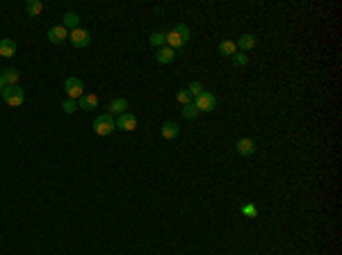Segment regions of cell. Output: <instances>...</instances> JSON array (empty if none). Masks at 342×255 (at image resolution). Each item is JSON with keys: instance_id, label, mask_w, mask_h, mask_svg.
Listing matches in <instances>:
<instances>
[{"instance_id": "cell-1", "label": "cell", "mask_w": 342, "mask_h": 255, "mask_svg": "<svg viewBox=\"0 0 342 255\" xmlns=\"http://www.w3.org/2000/svg\"><path fill=\"white\" fill-rule=\"evenodd\" d=\"M189 41V28L187 25H183V23H178V25H173L169 32H167V46L169 48H180V46H185V43Z\"/></svg>"}, {"instance_id": "cell-2", "label": "cell", "mask_w": 342, "mask_h": 255, "mask_svg": "<svg viewBox=\"0 0 342 255\" xmlns=\"http://www.w3.org/2000/svg\"><path fill=\"white\" fill-rule=\"evenodd\" d=\"M114 130H117V123H114L112 114H100V116H96V119H94V132L98 137L112 135Z\"/></svg>"}, {"instance_id": "cell-3", "label": "cell", "mask_w": 342, "mask_h": 255, "mask_svg": "<svg viewBox=\"0 0 342 255\" xmlns=\"http://www.w3.org/2000/svg\"><path fill=\"white\" fill-rule=\"evenodd\" d=\"M2 101L7 103L9 107H21L25 103V91L18 87V84H14V87H5V91H2Z\"/></svg>"}, {"instance_id": "cell-4", "label": "cell", "mask_w": 342, "mask_h": 255, "mask_svg": "<svg viewBox=\"0 0 342 255\" xmlns=\"http://www.w3.org/2000/svg\"><path fill=\"white\" fill-rule=\"evenodd\" d=\"M194 105L199 112H214V109H217V96L210 94V91H203V94L194 101Z\"/></svg>"}, {"instance_id": "cell-5", "label": "cell", "mask_w": 342, "mask_h": 255, "mask_svg": "<svg viewBox=\"0 0 342 255\" xmlns=\"http://www.w3.org/2000/svg\"><path fill=\"white\" fill-rule=\"evenodd\" d=\"M66 41L71 43L73 48H87L89 43H91V35H89L87 30H83V28H78V30L69 32V39H66Z\"/></svg>"}, {"instance_id": "cell-6", "label": "cell", "mask_w": 342, "mask_h": 255, "mask_svg": "<svg viewBox=\"0 0 342 255\" xmlns=\"http://www.w3.org/2000/svg\"><path fill=\"white\" fill-rule=\"evenodd\" d=\"M64 91H66V96H69L71 101H76V98H80V96L85 94V82L80 80V77H66Z\"/></svg>"}, {"instance_id": "cell-7", "label": "cell", "mask_w": 342, "mask_h": 255, "mask_svg": "<svg viewBox=\"0 0 342 255\" xmlns=\"http://www.w3.org/2000/svg\"><path fill=\"white\" fill-rule=\"evenodd\" d=\"M114 123H117L119 130H124V132H132V130L137 128V116H135V114H130V112H124L117 121H114Z\"/></svg>"}, {"instance_id": "cell-8", "label": "cell", "mask_w": 342, "mask_h": 255, "mask_svg": "<svg viewBox=\"0 0 342 255\" xmlns=\"http://www.w3.org/2000/svg\"><path fill=\"white\" fill-rule=\"evenodd\" d=\"M69 39V30H66L64 25H53L50 30H48V41L53 43H62Z\"/></svg>"}, {"instance_id": "cell-9", "label": "cell", "mask_w": 342, "mask_h": 255, "mask_svg": "<svg viewBox=\"0 0 342 255\" xmlns=\"http://www.w3.org/2000/svg\"><path fill=\"white\" fill-rule=\"evenodd\" d=\"M78 107L85 109V112H91V109L98 107V96L96 94H83L80 98H78Z\"/></svg>"}, {"instance_id": "cell-10", "label": "cell", "mask_w": 342, "mask_h": 255, "mask_svg": "<svg viewBox=\"0 0 342 255\" xmlns=\"http://www.w3.org/2000/svg\"><path fill=\"white\" fill-rule=\"evenodd\" d=\"M176 60V50L169 46H162L158 48V53H155V62L158 64H171V62Z\"/></svg>"}, {"instance_id": "cell-11", "label": "cell", "mask_w": 342, "mask_h": 255, "mask_svg": "<svg viewBox=\"0 0 342 255\" xmlns=\"http://www.w3.org/2000/svg\"><path fill=\"white\" fill-rule=\"evenodd\" d=\"M237 155H242V157H249V155L256 153V142L254 139H249V137H244V139H240L237 142Z\"/></svg>"}, {"instance_id": "cell-12", "label": "cell", "mask_w": 342, "mask_h": 255, "mask_svg": "<svg viewBox=\"0 0 342 255\" xmlns=\"http://www.w3.org/2000/svg\"><path fill=\"white\" fill-rule=\"evenodd\" d=\"M16 55V41L14 39H0V57H14Z\"/></svg>"}, {"instance_id": "cell-13", "label": "cell", "mask_w": 342, "mask_h": 255, "mask_svg": "<svg viewBox=\"0 0 342 255\" xmlns=\"http://www.w3.org/2000/svg\"><path fill=\"white\" fill-rule=\"evenodd\" d=\"M62 25H64L69 32L78 30V28H80V16H78L76 12H66L64 16H62Z\"/></svg>"}, {"instance_id": "cell-14", "label": "cell", "mask_w": 342, "mask_h": 255, "mask_svg": "<svg viewBox=\"0 0 342 255\" xmlns=\"http://www.w3.org/2000/svg\"><path fill=\"white\" fill-rule=\"evenodd\" d=\"M107 109H110L107 114H119V116H121L124 112H128V101H126V98H114Z\"/></svg>"}, {"instance_id": "cell-15", "label": "cell", "mask_w": 342, "mask_h": 255, "mask_svg": "<svg viewBox=\"0 0 342 255\" xmlns=\"http://www.w3.org/2000/svg\"><path fill=\"white\" fill-rule=\"evenodd\" d=\"M178 132H180V125H178L176 121H167V123L162 125V137H165V139H176Z\"/></svg>"}, {"instance_id": "cell-16", "label": "cell", "mask_w": 342, "mask_h": 255, "mask_svg": "<svg viewBox=\"0 0 342 255\" xmlns=\"http://www.w3.org/2000/svg\"><path fill=\"white\" fill-rule=\"evenodd\" d=\"M25 12H28V16L37 18L43 12V2L42 0H28V2H25Z\"/></svg>"}, {"instance_id": "cell-17", "label": "cell", "mask_w": 342, "mask_h": 255, "mask_svg": "<svg viewBox=\"0 0 342 255\" xmlns=\"http://www.w3.org/2000/svg\"><path fill=\"white\" fill-rule=\"evenodd\" d=\"M256 41H258V39H256L254 35H242L240 39H237L235 48H240V50H251V48L256 46Z\"/></svg>"}, {"instance_id": "cell-18", "label": "cell", "mask_w": 342, "mask_h": 255, "mask_svg": "<svg viewBox=\"0 0 342 255\" xmlns=\"http://www.w3.org/2000/svg\"><path fill=\"white\" fill-rule=\"evenodd\" d=\"M237 53L235 48V41H230V39H224V41L219 43V55H226V57H233Z\"/></svg>"}, {"instance_id": "cell-19", "label": "cell", "mask_w": 342, "mask_h": 255, "mask_svg": "<svg viewBox=\"0 0 342 255\" xmlns=\"http://www.w3.org/2000/svg\"><path fill=\"white\" fill-rule=\"evenodd\" d=\"M2 77H5L7 87H14V84H18L21 73H18V69H5V71H2Z\"/></svg>"}, {"instance_id": "cell-20", "label": "cell", "mask_w": 342, "mask_h": 255, "mask_svg": "<svg viewBox=\"0 0 342 255\" xmlns=\"http://www.w3.org/2000/svg\"><path fill=\"white\" fill-rule=\"evenodd\" d=\"M148 43H151V46H155V48L167 46V35H165V32H153V35L148 36Z\"/></svg>"}, {"instance_id": "cell-21", "label": "cell", "mask_w": 342, "mask_h": 255, "mask_svg": "<svg viewBox=\"0 0 342 255\" xmlns=\"http://www.w3.org/2000/svg\"><path fill=\"white\" fill-rule=\"evenodd\" d=\"M199 109H196V105H194V101L189 103V105H183V119H187V121H194L196 116H199Z\"/></svg>"}, {"instance_id": "cell-22", "label": "cell", "mask_w": 342, "mask_h": 255, "mask_svg": "<svg viewBox=\"0 0 342 255\" xmlns=\"http://www.w3.org/2000/svg\"><path fill=\"white\" fill-rule=\"evenodd\" d=\"M187 91H189V96H192V98H199V96L203 94V84H201L199 80H194V82L187 87Z\"/></svg>"}, {"instance_id": "cell-23", "label": "cell", "mask_w": 342, "mask_h": 255, "mask_svg": "<svg viewBox=\"0 0 342 255\" xmlns=\"http://www.w3.org/2000/svg\"><path fill=\"white\" fill-rule=\"evenodd\" d=\"M62 109H64V114H73L78 109V103L71 101V98H66V101L62 103Z\"/></svg>"}, {"instance_id": "cell-24", "label": "cell", "mask_w": 342, "mask_h": 255, "mask_svg": "<svg viewBox=\"0 0 342 255\" xmlns=\"http://www.w3.org/2000/svg\"><path fill=\"white\" fill-rule=\"evenodd\" d=\"M176 98H178V103H183V105H189V103H192V96H189L187 89H180L176 94Z\"/></svg>"}, {"instance_id": "cell-25", "label": "cell", "mask_w": 342, "mask_h": 255, "mask_svg": "<svg viewBox=\"0 0 342 255\" xmlns=\"http://www.w3.org/2000/svg\"><path fill=\"white\" fill-rule=\"evenodd\" d=\"M242 214L244 217H256V214H258V208L251 205V203H247V205H242Z\"/></svg>"}, {"instance_id": "cell-26", "label": "cell", "mask_w": 342, "mask_h": 255, "mask_svg": "<svg viewBox=\"0 0 342 255\" xmlns=\"http://www.w3.org/2000/svg\"><path fill=\"white\" fill-rule=\"evenodd\" d=\"M233 62H235V64L237 66H247L249 64V57H247V55H242V53H240V55H233Z\"/></svg>"}, {"instance_id": "cell-27", "label": "cell", "mask_w": 342, "mask_h": 255, "mask_svg": "<svg viewBox=\"0 0 342 255\" xmlns=\"http://www.w3.org/2000/svg\"><path fill=\"white\" fill-rule=\"evenodd\" d=\"M5 87H7V82H5V77H2V73H0V94L5 91Z\"/></svg>"}]
</instances>
